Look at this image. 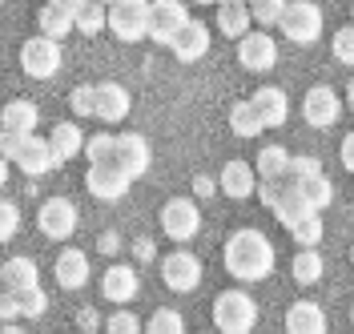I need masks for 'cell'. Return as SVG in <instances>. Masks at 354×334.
Wrapping results in <instances>:
<instances>
[{"label": "cell", "mask_w": 354, "mask_h": 334, "mask_svg": "<svg viewBox=\"0 0 354 334\" xmlns=\"http://www.w3.org/2000/svg\"><path fill=\"white\" fill-rule=\"evenodd\" d=\"M109 161H113V165H121V169L137 181V178H145V174H149V161H153V154H149V141H145L141 133H117Z\"/></svg>", "instance_id": "cell-10"}, {"label": "cell", "mask_w": 354, "mask_h": 334, "mask_svg": "<svg viewBox=\"0 0 354 334\" xmlns=\"http://www.w3.org/2000/svg\"><path fill=\"white\" fill-rule=\"evenodd\" d=\"M133 258H137L141 266H149V262L157 258V245H153V238H137V242H133Z\"/></svg>", "instance_id": "cell-46"}, {"label": "cell", "mask_w": 354, "mask_h": 334, "mask_svg": "<svg viewBox=\"0 0 354 334\" xmlns=\"http://www.w3.org/2000/svg\"><path fill=\"white\" fill-rule=\"evenodd\" d=\"M149 4L153 0H113L109 4V33L121 45H137L149 37Z\"/></svg>", "instance_id": "cell-3"}, {"label": "cell", "mask_w": 354, "mask_h": 334, "mask_svg": "<svg viewBox=\"0 0 354 334\" xmlns=\"http://www.w3.org/2000/svg\"><path fill=\"white\" fill-rule=\"evenodd\" d=\"M330 53H334V61H342V65H354V24H351V28H338V33H334Z\"/></svg>", "instance_id": "cell-41"}, {"label": "cell", "mask_w": 354, "mask_h": 334, "mask_svg": "<svg viewBox=\"0 0 354 334\" xmlns=\"http://www.w3.org/2000/svg\"><path fill=\"white\" fill-rule=\"evenodd\" d=\"M250 24H254L250 0H225V4H218V28H221V37L242 41L245 33H250Z\"/></svg>", "instance_id": "cell-22"}, {"label": "cell", "mask_w": 354, "mask_h": 334, "mask_svg": "<svg viewBox=\"0 0 354 334\" xmlns=\"http://www.w3.org/2000/svg\"><path fill=\"white\" fill-rule=\"evenodd\" d=\"M101 294H105L109 302H117V306L133 302V298H137V270L125 266V262L109 266L105 274H101Z\"/></svg>", "instance_id": "cell-21"}, {"label": "cell", "mask_w": 354, "mask_h": 334, "mask_svg": "<svg viewBox=\"0 0 354 334\" xmlns=\"http://www.w3.org/2000/svg\"><path fill=\"white\" fill-rule=\"evenodd\" d=\"M105 334H145V331H141V318L133 310H117L105 318Z\"/></svg>", "instance_id": "cell-38"}, {"label": "cell", "mask_w": 354, "mask_h": 334, "mask_svg": "<svg viewBox=\"0 0 354 334\" xmlns=\"http://www.w3.org/2000/svg\"><path fill=\"white\" fill-rule=\"evenodd\" d=\"M113 141H117L113 133H93V137H85V157H88V165H93V161H109V157H113Z\"/></svg>", "instance_id": "cell-40"}, {"label": "cell", "mask_w": 354, "mask_h": 334, "mask_svg": "<svg viewBox=\"0 0 354 334\" xmlns=\"http://www.w3.org/2000/svg\"><path fill=\"white\" fill-rule=\"evenodd\" d=\"M48 145H53L57 161L65 165L68 157L85 154V133H81V125H73V121H57V125H53V133H48Z\"/></svg>", "instance_id": "cell-24"}, {"label": "cell", "mask_w": 354, "mask_h": 334, "mask_svg": "<svg viewBox=\"0 0 354 334\" xmlns=\"http://www.w3.org/2000/svg\"><path fill=\"white\" fill-rule=\"evenodd\" d=\"M117 245H121V238H117L113 230H105V234L97 238V250H101V254H117Z\"/></svg>", "instance_id": "cell-50"}, {"label": "cell", "mask_w": 354, "mask_h": 334, "mask_svg": "<svg viewBox=\"0 0 354 334\" xmlns=\"http://www.w3.org/2000/svg\"><path fill=\"white\" fill-rule=\"evenodd\" d=\"M0 290H4V274H0Z\"/></svg>", "instance_id": "cell-57"}, {"label": "cell", "mask_w": 354, "mask_h": 334, "mask_svg": "<svg viewBox=\"0 0 354 334\" xmlns=\"http://www.w3.org/2000/svg\"><path fill=\"white\" fill-rule=\"evenodd\" d=\"M0 334H24V331L17 326V322H0Z\"/></svg>", "instance_id": "cell-53"}, {"label": "cell", "mask_w": 354, "mask_h": 334, "mask_svg": "<svg viewBox=\"0 0 354 334\" xmlns=\"http://www.w3.org/2000/svg\"><path fill=\"white\" fill-rule=\"evenodd\" d=\"M53 274H57V286H61V290H81L88 282L85 250H77V245L61 250V254H57V262H53Z\"/></svg>", "instance_id": "cell-18"}, {"label": "cell", "mask_w": 354, "mask_h": 334, "mask_svg": "<svg viewBox=\"0 0 354 334\" xmlns=\"http://www.w3.org/2000/svg\"><path fill=\"white\" fill-rule=\"evenodd\" d=\"M338 113H342V101H338V93L330 85H314L302 97V117H306L310 129H330L338 121Z\"/></svg>", "instance_id": "cell-13"}, {"label": "cell", "mask_w": 354, "mask_h": 334, "mask_svg": "<svg viewBox=\"0 0 354 334\" xmlns=\"http://www.w3.org/2000/svg\"><path fill=\"white\" fill-rule=\"evenodd\" d=\"M230 129L238 137H258L266 125H262V117H258V109H254L250 101H238V105L230 109Z\"/></svg>", "instance_id": "cell-31"}, {"label": "cell", "mask_w": 354, "mask_h": 334, "mask_svg": "<svg viewBox=\"0 0 354 334\" xmlns=\"http://www.w3.org/2000/svg\"><path fill=\"white\" fill-rule=\"evenodd\" d=\"M12 165L21 169L24 178H44V174H48V169H57L61 161H57V154H53L48 137L28 133V137H24V145L17 149V157H12Z\"/></svg>", "instance_id": "cell-12"}, {"label": "cell", "mask_w": 354, "mask_h": 334, "mask_svg": "<svg viewBox=\"0 0 354 334\" xmlns=\"http://www.w3.org/2000/svg\"><path fill=\"white\" fill-rule=\"evenodd\" d=\"M37 225H41L44 238L65 242V238H73V230H77V205L68 198H48L41 205V214H37Z\"/></svg>", "instance_id": "cell-11"}, {"label": "cell", "mask_w": 354, "mask_h": 334, "mask_svg": "<svg viewBox=\"0 0 354 334\" xmlns=\"http://www.w3.org/2000/svg\"><path fill=\"white\" fill-rule=\"evenodd\" d=\"M21 298V318H41L44 310H48V294H44L41 286H28L17 294Z\"/></svg>", "instance_id": "cell-37"}, {"label": "cell", "mask_w": 354, "mask_h": 334, "mask_svg": "<svg viewBox=\"0 0 354 334\" xmlns=\"http://www.w3.org/2000/svg\"><path fill=\"white\" fill-rule=\"evenodd\" d=\"M65 61V53H61V41H53V37H28L21 45V68L32 77V81H48V77H57V68Z\"/></svg>", "instance_id": "cell-5"}, {"label": "cell", "mask_w": 354, "mask_h": 334, "mask_svg": "<svg viewBox=\"0 0 354 334\" xmlns=\"http://www.w3.org/2000/svg\"><path fill=\"white\" fill-rule=\"evenodd\" d=\"M221 258H225L230 278H238V282H262V278L274 274V262H278V254H274L270 238H266L262 230H254V225L234 230V234L225 238Z\"/></svg>", "instance_id": "cell-1"}, {"label": "cell", "mask_w": 354, "mask_h": 334, "mask_svg": "<svg viewBox=\"0 0 354 334\" xmlns=\"http://www.w3.org/2000/svg\"><path fill=\"white\" fill-rule=\"evenodd\" d=\"M250 105L258 109V117H262L266 129L286 125V117H290V97L278 89V85H266V89H258L254 97H250Z\"/></svg>", "instance_id": "cell-20"}, {"label": "cell", "mask_w": 354, "mask_h": 334, "mask_svg": "<svg viewBox=\"0 0 354 334\" xmlns=\"http://www.w3.org/2000/svg\"><path fill=\"white\" fill-rule=\"evenodd\" d=\"M37 28H41L44 37H53V41H61V37H68V33H77V21H73V12H65L61 4H44L41 17H37Z\"/></svg>", "instance_id": "cell-29"}, {"label": "cell", "mask_w": 354, "mask_h": 334, "mask_svg": "<svg viewBox=\"0 0 354 334\" xmlns=\"http://www.w3.org/2000/svg\"><path fill=\"white\" fill-rule=\"evenodd\" d=\"M201 334H209V331H201Z\"/></svg>", "instance_id": "cell-60"}, {"label": "cell", "mask_w": 354, "mask_h": 334, "mask_svg": "<svg viewBox=\"0 0 354 334\" xmlns=\"http://www.w3.org/2000/svg\"><path fill=\"white\" fill-rule=\"evenodd\" d=\"M338 161H342V169H346V174H354V129L342 137V157H338Z\"/></svg>", "instance_id": "cell-49"}, {"label": "cell", "mask_w": 354, "mask_h": 334, "mask_svg": "<svg viewBox=\"0 0 354 334\" xmlns=\"http://www.w3.org/2000/svg\"><path fill=\"white\" fill-rule=\"evenodd\" d=\"M351 266H354V245H351Z\"/></svg>", "instance_id": "cell-56"}, {"label": "cell", "mask_w": 354, "mask_h": 334, "mask_svg": "<svg viewBox=\"0 0 354 334\" xmlns=\"http://www.w3.org/2000/svg\"><path fill=\"white\" fill-rule=\"evenodd\" d=\"M314 174H322V161L310 154H290V181H306Z\"/></svg>", "instance_id": "cell-39"}, {"label": "cell", "mask_w": 354, "mask_h": 334, "mask_svg": "<svg viewBox=\"0 0 354 334\" xmlns=\"http://www.w3.org/2000/svg\"><path fill=\"white\" fill-rule=\"evenodd\" d=\"M12 318H21V298L12 290H0V322H12Z\"/></svg>", "instance_id": "cell-45"}, {"label": "cell", "mask_w": 354, "mask_h": 334, "mask_svg": "<svg viewBox=\"0 0 354 334\" xmlns=\"http://www.w3.org/2000/svg\"><path fill=\"white\" fill-rule=\"evenodd\" d=\"M290 274H294V282L298 286H314L322 274H326V262H322V254H318V245H298V254H294V266H290Z\"/></svg>", "instance_id": "cell-27"}, {"label": "cell", "mask_w": 354, "mask_h": 334, "mask_svg": "<svg viewBox=\"0 0 354 334\" xmlns=\"http://www.w3.org/2000/svg\"><path fill=\"white\" fill-rule=\"evenodd\" d=\"M77 326H81L85 334H93L97 326H101V314H97V310H88V306H85V310H77Z\"/></svg>", "instance_id": "cell-48"}, {"label": "cell", "mask_w": 354, "mask_h": 334, "mask_svg": "<svg viewBox=\"0 0 354 334\" xmlns=\"http://www.w3.org/2000/svg\"><path fill=\"white\" fill-rule=\"evenodd\" d=\"M169 48H174V57L181 61V65H194V61H201V57L209 53V24L189 21L181 33H177V41Z\"/></svg>", "instance_id": "cell-19"}, {"label": "cell", "mask_w": 354, "mask_h": 334, "mask_svg": "<svg viewBox=\"0 0 354 334\" xmlns=\"http://www.w3.org/2000/svg\"><path fill=\"white\" fill-rule=\"evenodd\" d=\"M282 189H286V181H258V201H262L266 210H274L278 205V198H282Z\"/></svg>", "instance_id": "cell-43"}, {"label": "cell", "mask_w": 354, "mask_h": 334, "mask_svg": "<svg viewBox=\"0 0 354 334\" xmlns=\"http://www.w3.org/2000/svg\"><path fill=\"white\" fill-rule=\"evenodd\" d=\"M24 137H28V133H21V129H0V154L12 161V157H17V149L24 145Z\"/></svg>", "instance_id": "cell-44"}, {"label": "cell", "mask_w": 354, "mask_h": 334, "mask_svg": "<svg viewBox=\"0 0 354 334\" xmlns=\"http://www.w3.org/2000/svg\"><path fill=\"white\" fill-rule=\"evenodd\" d=\"M53 4H61V8H65V12H73V17H77V12H81V8H85L88 0H53Z\"/></svg>", "instance_id": "cell-51"}, {"label": "cell", "mask_w": 354, "mask_h": 334, "mask_svg": "<svg viewBox=\"0 0 354 334\" xmlns=\"http://www.w3.org/2000/svg\"><path fill=\"white\" fill-rule=\"evenodd\" d=\"M278 28H282V37L294 41V45H314L322 37V8L314 0H290Z\"/></svg>", "instance_id": "cell-4"}, {"label": "cell", "mask_w": 354, "mask_h": 334, "mask_svg": "<svg viewBox=\"0 0 354 334\" xmlns=\"http://www.w3.org/2000/svg\"><path fill=\"white\" fill-rule=\"evenodd\" d=\"M290 0H250V12H254V24H278L282 12H286Z\"/></svg>", "instance_id": "cell-36"}, {"label": "cell", "mask_w": 354, "mask_h": 334, "mask_svg": "<svg viewBox=\"0 0 354 334\" xmlns=\"http://www.w3.org/2000/svg\"><path fill=\"white\" fill-rule=\"evenodd\" d=\"M351 322H354V306H351Z\"/></svg>", "instance_id": "cell-58"}, {"label": "cell", "mask_w": 354, "mask_h": 334, "mask_svg": "<svg viewBox=\"0 0 354 334\" xmlns=\"http://www.w3.org/2000/svg\"><path fill=\"white\" fill-rule=\"evenodd\" d=\"M133 109V97L125 85H117V81H105V85H97V121H105V125H121Z\"/></svg>", "instance_id": "cell-16"}, {"label": "cell", "mask_w": 354, "mask_h": 334, "mask_svg": "<svg viewBox=\"0 0 354 334\" xmlns=\"http://www.w3.org/2000/svg\"><path fill=\"white\" fill-rule=\"evenodd\" d=\"M258 169L250 165V161H225L221 165V174H218V185H221V194L225 198H234V201H242V198H254L258 194Z\"/></svg>", "instance_id": "cell-15"}, {"label": "cell", "mask_w": 354, "mask_h": 334, "mask_svg": "<svg viewBox=\"0 0 354 334\" xmlns=\"http://www.w3.org/2000/svg\"><path fill=\"white\" fill-rule=\"evenodd\" d=\"M17 230H21V210H17V201L0 198V242H8Z\"/></svg>", "instance_id": "cell-42"}, {"label": "cell", "mask_w": 354, "mask_h": 334, "mask_svg": "<svg viewBox=\"0 0 354 334\" xmlns=\"http://www.w3.org/2000/svg\"><path fill=\"white\" fill-rule=\"evenodd\" d=\"M8 169H12V161H8V157L0 154V185H4V181H8Z\"/></svg>", "instance_id": "cell-52"}, {"label": "cell", "mask_w": 354, "mask_h": 334, "mask_svg": "<svg viewBox=\"0 0 354 334\" xmlns=\"http://www.w3.org/2000/svg\"><path fill=\"white\" fill-rule=\"evenodd\" d=\"M37 125H41V109H37V101H8L4 109H0V129H21V133H37Z\"/></svg>", "instance_id": "cell-26"}, {"label": "cell", "mask_w": 354, "mask_h": 334, "mask_svg": "<svg viewBox=\"0 0 354 334\" xmlns=\"http://www.w3.org/2000/svg\"><path fill=\"white\" fill-rule=\"evenodd\" d=\"M218 189H221V185L214 178H205V174H198V178H194V194H198V198H214Z\"/></svg>", "instance_id": "cell-47"}, {"label": "cell", "mask_w": 354, "mask_h": 334, "mask_svg": "<svg viewBox=\"0 0 354 334\" xmlns=\"http://www.w3.org/2000/svg\"><path fill=\"white\" fill-rule=\"evenodd\" d=\"M77 21V33H85V37H97V33H105L109 28V4H101V0H88L85 8L73 17Z\"/></svg>", "instance_id": "cell-30"}, {"label": "cell", "mask_w": 354, "mask_h": 334, "mask_svg": "<svg viewBox=\"0 0 354 334\" xmlns=\"http://www.w3.org/2000/svg\"><path fill=\"white\" fill-rule=\"evenodd\" d=\"M145 334H185V318H181L177 310H169V306H161V310L149 314Z\"/></svg>", "instance_id": "cell-34"}, {"label": "cell", "mask_w": 354, "mask_h": 334, "mask_svg": "<svg viewBox=\"0 0 354 334\" xmlns=\"http://www.w3.org/2000/svg\"><path fill=\"white\" fill-rule=\"evenodd\" d=\"M298 185H302V194H306V201L314 205V210H318V214H322V210H326V205L334 201V181L326 178V174H314V178L298 181Z\"/></svg>", "instance_id": "cell-32"}, {"label": "cell", "mask_w": 354, "mask_h": 334, "mask_svg": "<svg viewBox=\"0 0 354 334\" xmlns=\"http://www.w3.org/2000/svg\"><path fill=\"white\" fill-rule=\"evenodd\" d=\"M290 238H294L298 245H318V242H322V238H326V225H322V218H318V210L306 214L302 222L294 225V230H290Z\"/></svg>", "instance_id": "cell-33"}, {"label": "cell", "mask_w": 354, "mask_h": 334, "mask_svg": "<svg viewBox=\"0 0 354 334\" xmlns=\"http://www.w3.org/2000/svg\"><path fill=\"white\" fill-rule=\"evenodd\" d=\"M68 109L77 117H97V85H77L68 93Z\"/></svg>", "instance_id": "cell-35"}, {"label": "cell", "mask_w": 354, "mask_h": 334, "mask_svg": "<svg viewBox=\"0 0 354 334\" xmlns=\"http://www.w3.org/2000/svg\"><path fill=\"white\" fill-rule=\"evenodd\" d=\"M254 169H258V178H266V181H286L290 178V154L282 145H266L262 154L254 157Z\"/></svg>", "instance_id": "cell-28"}, {"label": "cell", "mask_w": 354, "mask_h": 334, "mask_svg": "<svg viewBox=\"0 0 354 334\" xmlns=\"http://www.w3.org/2000/svg\"><path fill=\"white\" fill-rule=\"evenodd\" d=\"M198 4H221V0H198Z\"/></svg>", "instance_id": "cell-55"}, {"label": "cell", "mask_w": 354, "mask_h": 334, "mask_svg": "<svg viewBox=\"0 0 354 334\" xmlns=\"http://www.w3.org/2000/svg\"><path fill=\"white\" fill-rule=\"evenodd\" d=\"M282 322H286V334H326L330 331L326 310H322L318 302H310V298H298V302L286 310Z\"/></svg>", "instance_id": "cell-17"}, {"label": "cell", "mask_w": 354, "mask_h": 334, "mask_svg": "<svg viewBox=\"0 0 354 334\" xmlns=\"http://www.w3.org/2000/svg\"><path fill=\"white\" fill-rule=\"evenodd\" d=\"M238 61H242L245 73H270L278 65V45L270 33H245L238 41Z\"/></svg>", "instance_id": "cell-14"}, {"label": "cell", "mask_w": 354, "mask_h": 334, "mask_svg": "<svg viewBox=\"0 0 354 334\" xmlns=\"http://www.w3.org/2000/svg\"><path fill=\"white\" fill-rule=\"evenodd\" d=\"M161 282L174 290V294H194V290L201 286L198 254H185L181 245H177V254H165V262H161Z\"/></svg>", "instance_id": "cell-9"}, {"label": "cell", "mask_w": 354, "mask_h": 334, "mask_svg": "<svg viewBox=\"0 0 354 334\" xmlns=\"http://www.w3.org/2000/svg\"><path fill=\"white\" fill-rule=\"evenodd\" d=\"M214 326L218 334H250L258 326V302L238 286L221 290L214 298Z\"/></svg>", "instance_id": "cell-2"}, {"label": "cell", "mask_w": 354, "mask_h": 334, "mask_svg": "<svg viewBox=\"0 0 354 334\" xmlns=\"http://www.w3.org/2000/svg\"><path fill=\"white\" fill-rule=\"evenodd\" d=\"M101 4H113V0H101Z\"/></svg>", "instance_id": "cell-59"}, {"label": "cell", "mask_w": 354, "mask_h": 334, "mask_svg": "<svg viewBox=\"0 0 354 334\" xmlns=\"http://www.w3.org/2000/svg\"><path fill=\"white\" fill-rule=\"evenodd\" d=\"M351 17H354V8H351Z\"/></svg>", "instance_id": "cell-61"}, {"label": "cell", "mask_w": 354, "mask_h": 334, "mask_svg": "<svg viewBox=\"0 0 354 334\" xmlns=\"http://www.w3.org/2000/svg\"><path fill=\"white\" fill-rule=\"evenodd\" d=\"M0 274H4V290H12V294H21V290H28V286H41V270H37L32 258H24V254L8 258V262L0 266Z\"/></svg>", "instance_id": "cell-25"}, {"label": "cell", "mask_w": 354, "mask_h": 334, "mask_svg": "<svg viewBox=\"0 0 354 334\" xmlns=\"http://www.w3.org/2000/svg\"><path fill=\"white\" fill-rule=\"evenodd\" d=\"M346 105H351V109H354V81H351V85H346Z\"/></svg>", "instance_id": "cell-54"}, {"label": "cell", "mask_w": 354, "mask_h": 334, "mask_svg": "<svg viewBox=\"0 0 354 334\" xmlns=\"http://www.w3.org/2000/svg\"><path fill=\"white\" fill-rule=\"evenodd\" d=\"M185 24H189V12H185L181 0H153L149 4V41L153 45L169 48Z\"/></svg>", "instance_id": "cell-7"}, {"label": "cell", "mask_w": 354, "mask_h": 334, "mask_svg": "<svg viewBox=\"0 0 354 334\" xmlns=\"http://www.w3.org/2000/svg\"><path fill=\"white\" fill-rule=\"evenodd\" d=\"M161 230L165 238H174L177 245L181 242H194L201 230V210L194 198H169L161 205Z\"/></svg>", "instance_id": "cell-6"}, {"label": "cell", "mask_w": 354, "mask_h": 334, "mask_svg": "<svg viewBox=\"0 0 354 334\" xmlns=\"http://www.w3.org/2000/svg\"><path fill=\"white\" fill-rule=\"evenodd\" d=\"M129 185H133V178L121 169V165H113V161H93L88 174H85V189L93 194V198H101V201L125 198Z\"/></svg>", "instance_id": "cell-8"}, {"label": "cell", "mask_w": 354, "mask_h": 334, "mask_svg": "<svg viewBox=\"0 0 354 334\" xmlns=\"http://www.w3.org/2000/svg\"><path fill=\"white\" fill-rule=\"evenodd\" d=\"M306 214H314V205L306 201V194H302V185L298 181H286V189H282V198H278V205H274V218L286 225V230H294V225L302 222Z\"/></svg>", "instance_id": "cell-23"}]
</instances>
